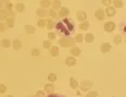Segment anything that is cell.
Returning a JSON list of instances; mask_svg holds the SVG:
<instances>
[{"mask_svg": "<svg viewBox=\"0 0 126 97\" xmlns=\"http://www.w3.org/2000/svg\"><path fill=\"white\" fill-rule=\"evenodd\" d=\"M55 28L58 31H61V33H63L64 35H70V33H72L74 31V24L71 20L69 19H64L62 22H59L55 24Z\"/></svg>", "mask_w": 126, "mask_h": 97, "instance_id": "obj_1", "label": "cell"}, {"mask_svg": "<svg viewBox=\"0 0 126 97\" xmlns=\"http://www.w3.org/2000/svg\"><path fill=\"white\" fill-rule=\"evenodd\" d=\"M58 43H59V45H61L62 47H74L76 42L72 38L65 37V38H60V41H58Z\"/></svg>", "mask_w": 126, "mask_h": 97, "instance_id": "obj_2", "label": "cell"}, {"mask_svg": "<svg viewBox=\"0 0 126 97\" xmlns=\"http://www.w3.org/2000/svg\"><path fill=\"white\" fill-rule=\"evenodd\" d=\"M81 89L83 92H87L88 89H90V87L92 86V82L91 81H83L81 84H78Z\"/></svg>", "mask_w": 126, "mask_h": 97, "instance_id": "obj_3", "label": "cell"}, {"mask_svg": "<svg viewBox=\"0 0 126 97\" xmlns=\"http://www.w3.org/2000/svg\"><path fill=\"white\" fill-rule=\"evenodd\" d=\"M115 30V23H113L112 21H108L107 23H104V31L108 33L113 32Z\"/></svg>", "mask_w": 126, "mask_h": 97, "instance_id": "obj_4", "label": "cell"}, {"mask_svg": "<svg viewBox=\"0 0 126 97\" xmlns=\"http://www.w3.org/2000/svg\"><path fill=\"white\" fill-rule=\"evenodd\" d=\"M57 14L59 18H65V16H67L70 14V10L67 8H65V7H61L59 9V13H57Z\"/></svg>", "mask_w": 126, "mask_h": 97, "instance_id": "obj_5", "label": "cell"}, {"mask_svg": "<svg viewBox=\"0 0 126 97\" xmlns=\"http://www.w3.org/2000/svg\"><path fill=\"white\" fill-rule=\"evenodd\" d=\"M111 45L109 44V43H103V44H101V46H100V50H101L102 54H106V53H109V51L111 50Z\"/></svg>", "mask_w": 126, "mask_h": 97, "instance_id": "obj_6", "label": "cell"}, {"mask_svg": "<svg viewBox=\"0 0 126 97\" xmlns=\"http://www.w3.org/2000/svg\"><path fill=\"white\" fill-rule=\"evenodd\" d=\"M95 16L98 19L99 21H103L104 18H106V14H104V11L102 9H98L95 13Z\"/></svg>", "mask_w": 126, "mask_h": 97, "instance_id": "obj_7", "label": "cell"}, {"mask_svg": "<svg viewBox=\"0 0 126 97\" xmlns=\"http://www.w3.org/2000/svg\"><path fill=\"white\" fill-rule=\"evenodd\" d=\"M65 65H66L67 67H74V65H76V59L74 58V57H67V58L65 59Z\"/></svg>", "mask_w": 126, "mask_h": 97, "instance_id": "obj_8", "label": "cell"}, {"mask_svg": "<svg viewBox=\"0 0 126 97\" xmlns=\"http://www.w3.org/2000/svg\"><path fill=\"white\" fill-rule=\"evenodd\" d=\"M76 18L78 19V21L84 22V21H86V19H87V14L84 12V11H78V12L76 13Z\"/></svg>", "mask_w": 126, "mask_h": 97, "instance_id": "obj_9", "label": "cell"}, {"mask_svg": "<svg viewBox=\"0 0 126 97\" xmlns=\"http://www.w3.org/2000/svg\"><path fill=\"white\" fill-rule=\"evenodd\" d=\"M115 13H116V11H115V9L113 8V7H107V9H106V14L108 16H114L115 15Z\"/></svg>", "mask_w": 126, "mask_h": 97, "instance_id": "obj_10", "label": "cell"}, {"mask_svg": "<svg viewBox=\"0 0 126 97\" xmlns=\"http://www.w3.org/2000/svg\"><path fill=\"white\" fill-rule=\"evenodd\" d=\"M37 14H38L39 16H40L41 19H44L45 16H47V15H49V12L46 9H44V8H41V9H38L37 10Z\"/></svg>", "mask_w": 126, "mask_h": 97, "instance_id": "obj_11", "label": "cell"}, {"mask_svg": "<svg viewBox=\"0 0 126 97\" xmlns=\"http://www.w3.org/2000/svg\"><path fill=\"white\" fill-rule=\"evenodd\" d=\"M13 26H14V19L7 18V19H6V27L12 28Z\"/></svg>", "mask_w": 126, "mask_h": 97, "instance_id": "obj_12", "label": "cell"}, {"mask_svg": "<svg viewBox=\"0 0 126 97\" xmlns=\"http://www.w3.org/2000/svg\"><path fill=\"white\" fill-rule=\"evenodd\" d=\"M50 55L52 57H58V56H59V48H58L57 46H51Z\"/></svg>", "mask_w": 126, "mask_h": 97, "instance_id": "obj_13", "label": "cell"}, {"mask_svg": "<svg viewBox=\"0 0 126 97\" xmlns=\"http://www.w3.org/2000/svg\"><path fill=\"white\" fill-rule=\"evenodd\" d=\"M21 47H22V43H21L20 39H14L13 41V49L14 50H18Z\"/></svg>", "mask_w": 126, "mask_h": 97, "instance_id": "obj_14", "label": "cell"}, {"mask_svg": "<svg viewBox=\"0 0 126 97\" xmlns=\"http://www.w3.org/2000/svg\"><path fill=\"white\" fill-rule=\"evenodd\" d=\"M89 26H90V23L88 22V21H84V23H81V24H79V28L83 31H87L88 28H89Z\"/></svg>", "mask_w": 126, "mask_h": 97, "instance_id": "obj_15", "label": "cell"}, {"mask_svg": "<svg viewBox=\"0 0 126 97\" xmlns=\"http://www.w3.org/2000/svg\"><path fill=\"white\" fill-rule=\"evenodd\" d=\"M61 8V1L60 0H52V9L57 10V9Z\"/></svg>", "mask_w": 126, "mask_h": 97, "instance_id": "obj_16", "label": "cell"}, {"mask_svg": "<svg viewBox=\"0 0 126 97\" xmlns=\"http://www.w3.org/2000/svg\"><path fill=\"white\" fill-rule=\"evenodd\" d=\"M94 38H95V36L91 33H87L85 35V42H87V43H92L94 42Z\"/></svg>", "mask_w": 126, "mask_h": 97, "instance_id": "obj_17", "label": "cell"}, {"mask_svg": "<svg viewBox=\"0 0 126 97\" xmlns=\"http://www.w3.org/2000/svg\"><path fill=\"white\" fill-rule=\"evenodd\" d=\"M1 46L3 47V48H9V47L11 46V42L9 41L8 38H4L1 41Z\"/></svg>", "mask_w": 126, "mask_h": 97, "instance_id": "obj_18", "label": "cell"}, {"mask_svg": "<svg viewBox=\"0 0 126 97\" xmlns=\"http://www.w3.org/2000/svg\"><path fill=\"white\" fill-rule=\"evenodd\" d=\"M70 84H71V87H72V88H74V89L78 87V82L76 81L74 77H71V79H70Z\"/></svg>", "mask_w": 126, "mask_h": 97, "instance_id": "obj_19", "label": "cell"}, {"mask_svg": "<svg viewBox=\"0 0 126 97\" xmlns=\"http://www.w3.org/2000/svg\"><path fill=\"white\" fill-rule=\"evenodd\" d=\"M40 6L43 7L44 9L48 8L49 6H51V1L50 0H40Z\"/></svg>", "mask_w": 126, "mask_h": 97, "instance_id": "obj_20", "label": "cell"}, {"mask_svg": "<svg viewBox=\"0 0 126 97\" xmlns=\"http://www.w3.org/2000/svg\"><path fill=\"white\" fill-rule=\"evenodd\" d=\"M81 49L77 48V47H73V48L71 49V54H72V56H79L81 55Z\"/></svg>", "mask_w": 126, "mask_h": 97, "instance_id": "obj_21", "label": "cell"}, {"mask_svg": "<svg viewBox=\"0 0 126 97\" xmlns=\"http://www.w3.org/2000/svg\"><path fill=\"white\" fill-rule=\"evenodd\" d=\"M25 31H26V33H28V34H34V33L36 32L35 27L32 26V25H26V26H25Z\"/></svg>", "mask_w": 126, "mask_h": 97, "instance_id": "obj_22", "label": "cell"}, {"mask_svg": "<svg viewBox=\"0 0 126 97\" xmlns=\"http://www.w3.org/2000/svg\"><path fill=\"white\" fill-rule=\"evenodd\" d=\"M113 4H114V7H116V8H122V7L124 6V2H123L122 0H114Z\"/></svg>", "mask_w": 126, "mask_h": 97, "instance_id": "obj_23", "label": "cell"}, {"mask_svg": "<svg viewBox=\"0 0 126 97\" xmlns=\"http://www.w3.org/2000/svg\"><path fill=\"white\" fill-rule=\"evenodd\" d=\"M53 84H46L45 85V91L47 92V93H52V91H53Z\"/></svg>", "mask_w": 126, "mask_h": 97, "instance_id": "obj_24", "label": "cell"}, {"mask_svg": "<svg viewBox=\"0 0 126 97\" xmlns=\"http://www.w3.org/2000/svg\"><path fill=\"white\" fill-rule=\"evenodd\" d=\"M24 8H25V6L23 3H18L15 6V10L18 11V12H23V11H24Z\"/></svg>", "mask_w": 126, "mask_h": 97, "instance_id": "obj_25", "label": "cell"}, {"mask_svg": "<svg viewBox=\"0 0 126 97\" xmlns=\"http://www.w3.org/2000/svg\"><path fill=\"white\" fill-rule=\"evenodd\" d=\"M7 18H8V14H7L6 11L0 10V22H1V21H3V20H6Z\"/></svg>", "mask_w": 126, "mask_h": 97, "instance_id": "obj_26", "label": "cell"}, {"mask_svg": "<svg viewBox=\"0 0 126 97\" xmlns=\"http://www.w3.org/2000/svg\"><path fill=\"white\" fill-rule=\"evenodd\" d=\"M54 26H55V24H54V22L52 21V19L47 21V27H48V30H52Z\"/></svg>", "mask_w": 126, "mask_h": 97, "instance_id": "obj_27", "label": "cell"}, {"mask_svg": "<svg viewBox=\"0 0 126 97\" xmlns=\"http://www.w3.org/2000/svg\"><path fill=\"white\" fill-rule=\"evenodd\" d=\"M37 24H38L39 27H45L46 25H47V21H46L45 19H40V20L38 21V23H37Z\"/></svg>", "mask_w": 126, "mask_h": 97, "instance_id": "obj_28", "label": "cell"}, {"mask_svg": "<svg viewBox=\"0 0 126 97\" xmlns=\"http://www.w3.org/2000/svg\"><path fill=\"white\" fill-rule=\"evenodd\" d=\"M55 80H57V75H55L54 73H50V74L48 75V81L49 82H54Z\"/></svg>", "mask_w": 126, "mask_h": 97, "instance_id": "obj_29", "label": "cell"}, {"mask_svg": "<svg viewBox=\"0 0 126 97\" xmlns=\"http://www.w3.org/2000/svg\"><path fill=\"white\" fill-rule=\"evenodd\" d=\"M122 42H123V38H122V36H121V35H117V36L114 37V43H115L116 45H117V44H121Z\"/></svg>", "mask_w": 126, "mask_h": 97, "instance_id": "obj_30", "label": "cell"}, {"mask_svg": "<svg viewBox=\"0 0 126 97\" xmlns=\"http://www.w3.org/2000/svg\"><path fill=\"white\" fill-rule=\"evenodd\" d=\"M43 46L45 47L46 49H50L51 48V43H50V41H45L43 43Z\"/></svg>", "mask_w": 126, "mask_h": 97, "instance_id": "obj_31", "label": "cell"}, {"mask_svg": "<svg viewBox=\"0 0 126 97\" xmlns=\"http://www.w3.org/2000/svg\"><path fill=\"white\" fill-rule=\"evenodd\" d=\"M49 15H50L52 19H55L58 16V14H57V12H55L54 10H53V9H51V10L49 11Z\"/></svg>", "mask_w": 126, "mask_h": 97, "instance_id": "obj_32", "label": "cell"}, {"mask_svg": "<svg viewBox=\"0 0 126 97\" xmlns=\"http://www.w3.org/2000/svg\"><path fill=\"white\" fill-rule=\"evenodd\" d=\"M83 38H84L83 35H81V34H77V35L75 36V42H77V43H81V42H83Z\"/></svg>", "mask_w": 126, "mask_h": 97, "instance_id": "obj_33", "label": "cell"}, {"mask_svg": "<svg viewBox=\"0 0 126 97\" xmlns=\"http://www.w3.org/2000/svg\"><path fill=\"white\" fill-rule=\"evenodd\" d=\"M98 95H99L98 92H90V93H87L86 97H97Z\"/></svg>", "mask_w": 126, "mask_h": 97, "instance_id": "obj_34", "label": "cell"}, {"mask_svg": "<svg viewBox=\"0 0 126 97\" xmlns=\"http://www.w3.org/2000/svg\"><path fill=\"white\" fill-rule=\"evenodd\" d=\"M7 91V86L4 84H0V94H3L6 93Z\"/></svg>", "mask_w": 126, "mask_h": 97, "instance_id": "obj_35", "label": "cell"}, {"mask_svg": "<svg viewBox=\"0 0 126 97\" xmlns=\"http://www.w3.org/2000/svg\"><path fill=\"white\" fill-rule=\"evenodd\" d=\"M32 55L33 56H39V55H40V53H39V50L37 48H34L32 50Z\"/></svg>", "mask_w": 126, "mask_h": 97, "instance_id": "obj_36", "label": "cell"}, {"mask_svg": "<svg viewBox=\"0 0 126 97\" xmlns=\"http://www.w3.org/2000/svg\"><path fill=\"white\" fill-rule=\"evenodd\" d=\"M101 2L104 4V6H108L109 7L112 3V0H101Z\"/></svg>", "mask_w": 126, "mask_h": 97, "instance_id": "obj_37", "label": "cell"}, {"mask_svg": "<svg viewBox=\"0 0 126 97\" xmlns=\"http://www.w3.org/2000/svg\"><path fill=\"white\" fill-rule=\"evenodd\" d=\"M12 6H13V4L11 3V2H8V3L6 4V8H7V10H8V11H11V10H12Z\"/></svg>", "mask_w": 126, "mask_h": 97, "instance_id": "obj_38", "label": "cell"}, {"mask_svg": "<svg viewBox=\"0 0 126 97\" xmlns=\"http://www.w3.org/2000/svg\"><path fill=\"white\" fill-rule=\"evenodd\" d=\"M48 37H49V39H52V41H53V39L55 38V34H54V33H52V32H50L48 34Z\"/></svg>", "mask_w": 126, "mask_h": 97, "instance_id": "obj_39", "label": "cell"}, {"mask_svg": "<svg viewBox=\"0 0 126 97\" xmlns=\"http://www.w3.org/2000/svg\"><path fill=\"white\" fill-rule=\"evenodd\" d=\"M4 30H6V25H4V23L0 22V32H4Z\"/></svg>", "mask_w": 126, "mask_h": 97, "instance_id": "obj_40", "label": "cell"}, {"mask_svg": "<svg viewBox=\"0 0 126 97\" xmlns=\"http://www.w3.org/2000/svg\"><path fill=\"white\" fill-rule=\"evenodd\" d=\"M44 94H45V93H43L41 91H38V92H37V94L35 95V97H44Z\"/></svg>", "mask_w": 126, "mask_h": 97, "instance_id": "obj_41", "label": "cell"}, {"mask_svg": "<svg viewBox=\"0 0 126 97\" xmlns=\"http://www.w3.org/2000/svg\"><path fill=\"white\" fill-rule=\"evenodd\" d=\"M47 97H63V96H60V95H55V94H50L49 96Z\"/></svg>", "mask_w": 126, "mask_h": 97, "instance_id": "obj_42", "label": "cell"}, {"mask_svg": "<svg viewBox=\"0 0 126 97\" xmlns=\"http://www.w3.org/2000/svg\"><path fill=\"white\" fill-rule=\"evenodd\" d=\"M2 6V1H1V0H0V7H1Z\"/></svg>", "mask_w": 126, "mask_h": 97, "instance_id": "obj_43", "label": "cell"}, {"mask_svg": "<svg viewBox=\"0 0 126 97\" xmlns=\"http://www.w3.org/2000/svg\"><path fill=\"white\" fill-rule=\"evenodd\" d=\"M7 97H13L12 95H9V96H7Z\"/></svg>", "mask_w": 126, "mask_h": 97, "instance_id": "obj_44", "label": "cell"}, {"mask_svg": "<svg viewBox=\"0 0 126 97\" xmlns=\"http://www.w3.org/2000/svg\"><path fill=\"white\" fill-rule=\"evenodd\" d=\"M1 1H8V0H1Z\"/></svg>", "mask_w": 126, "mask_h": 97, "instance_id": "obj_45", "label": "cell"}, {"mask_svg": "<svg viewBox=\"0 0 126 97\" xmlns=\"http://www.w3.org/2000/svg\"><path fill=\"white\" fill-rule=\"evenodd\" d=\"M33 97H35V96H33Z\"/></svg>", "mask_w": 126, "mask_h": 97, "instance_id": "obj_46", "label": "cell"}, {"mask_svg": "<svg viewBox=\"0 0 126 97\" xmlns=\"http://www.w3.org/2000/svg\"><path fill=\"white\" fill-rule=\"evenodd\" d=\"M114 97H115V96H114Z\"/></svg>", "mask_w": 126, "mask_h": 97, "instance_id": "obj_47", "label": "cell"}]
</instances>
